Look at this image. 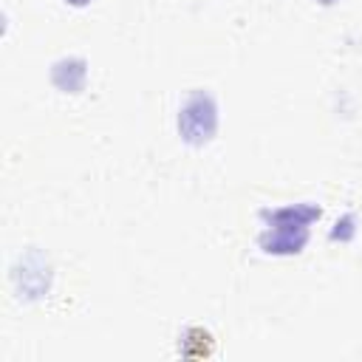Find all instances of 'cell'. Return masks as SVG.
I'll list each match as a JSON object with an SVG mask.
<instances>
[{
  "instance_id": "4",
  "label": "cell",
  "mask_w": 362,
  "mask_h": 362,
  "mask_svg": "<svg viewBox=\"0 0 362 362\" xmlns=\"http://www.w3.org/2000/svg\"><path fill=\"white\" fill-rule=\"evenodd\" d=\"M320 3H334V0H320Z\"/></svg>"
},
{
  "instance_id": "1",
  "label": "cell",
  "mask_w": 362,
  "mask_h": 362,
  "mask_svg": "<svg viewBox=\"0 0 362 362\" xmlns=\"http://www.w3.org/2000/svg\"><path fill=\"white\" fill-rule=\"evenodd\" d=\"M266 218H272V232H266L260 238L263 249L288 255V252H300V246L305 243V226H308V221L320 218V206H311V204L288 206V209H277Z\"/></svg>"
},
{
  "instance_id": "3",
  "label": "cell",
  "mask_w": 362,
  "mask_h": 362,
  "mask_svg": "<svg viewBox=\"0 0 362 362\" xmlns=\"http://www.w3.org/2000/svg\"><path fill=\"white\" fill-rule=\"evenodd\" d=\"M71 6H85V3H90V0H68Z\"/></svg>"
},
{
  "instance_id": "2",
  "label": "cell",
  "mask_w": 362,
  "mask_h": 362,
  "mask_svg": "<svg viewBox=\"0 0 362 362\" xmlns=\"http://www.w3.org/2000/svg\"><path fill=\"white\" fill-rule=\"evenodd\" d=\"M218 127V113H215V102L206 93H195L178 116V130L189 144H204L212 139Z\"/></svg>"
}]
</instances>
